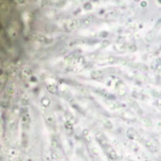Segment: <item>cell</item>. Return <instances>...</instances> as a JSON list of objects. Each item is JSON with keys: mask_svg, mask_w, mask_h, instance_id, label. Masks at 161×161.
I'll use <instances>...</instances> for the list:
<instances>
[{"mask_svg": "<svg viewBox=\"0 0 161 161\" xmlns=\"http://www.w3.org/2000/svg\"><path fill=\"white\" fill-rule=\"evenodd\" d=\"M127 136L131 138H138L139 135L137 134V132L135 131V130L133 129H130L127 132Z\"/></svg>", "mask_w": 161, "mask_h": 161, "instance_id": "cell-1", "label": "cell"}]
</instances>
